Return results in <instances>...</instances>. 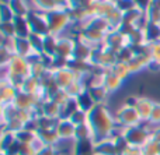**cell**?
Masks as SVG:
<instances>
[{
  "label": "cell",
  "instance_id": "6da1fadb",
  "mask_svg": "<svg viewBox=\"0 0 160 155\" xmlns=\"http://www.w3.org/2000/svg\"><path fill=\"white\" fill-rule=\"evenodd\" d=\"M87 123L94 133V141L110 139L115 133L117 125L115 116H112L105 105H96L87 116Z\"/></svg>",
  "mask_w": 160,
  "mask_h": 155
},
{
  "label": "cell",
  "instance_id": "7a4b0ae2",
  "mask_svg": "<svg viewBox=\"0 0 160 155\" xmlns=\"http://www.w3.org/2000/svg\"><path fill=\"white\" fill-rule=\"evenodd\" d=\"M44 16L47 20L49 34H52V35L62 36L68 28L72 27V20H70L68 8H56V10L44 14Z\"/></svg>",
  "mask_w": 160,
  "mask_h": 155
},
{
  "label": "cell",
  "instance_id": "3957f363",
  "mask_svg": "<svg viewBox=\"0 0 160 155\" xmlns=\"http://www.w3.org/2000/svg\"><path fill=\"white\" fill-rule=\"evenodd\" d=\"M117 62H118L117 52L110 49L108 46H105L104 43L93 49V55H91V59H90V63L93 66L107 70V69H111Z\"/></svg>",
  "mask_w": 160,
  "mask_h": 155
},
{
  "label": "cell",
  "instance_id": "277c9868",
  "mask_svg": "<svg viewBox=\"0 0 160 155\" xmlns=\"http://www.w3.org/2000/svg\"><path fill=\"white\" fill-rule=\"evenodd\" d=\"M121 130L127 141L131 145H136V147H143L152 139V134H150V130L148 129L146 123H141V125L132 126V127H125Z\"/></svg>",
  "mask_w": 160,
  "mask_h": 155
},
{
  "label": "cell",
  "instance_id": "5b68a950",
  "mask_svg": "<svg viewBox=\"0 0 160 155\" xmlns=\"http://www.w3.org/2000/svg\"><path fill=\"white\" fill-rule=\"evenodd\" d=\"M115 122L121 129L125 127H132V126H138L142 123L141 116H139L138 111L133 106H127L122 105L121 108H118V111L115 112Z\"/></svg>",
  "mask_w": 160,
  "mask_h": 155
},
{
  "label": "cell",
  "instance_id": "8992f818",
  "mask_svg": "<svg viewBox=\"0 0 160 155\" xmlns=\"http://www.w3.org/2000/svg\"><path fill=\"white\" fill-rule=\"evenodd\" d=\"M3 74H11L17 75V77H30L31 75V64L28 63L27 59L21 57V56L14 55L8 64L3 69Z\"/></svg>",
  "mask_w": 160,
  "mask_h": 155
},
{
  "label": "cell",
  "instance_id": "52a82bcc",
  "mask_svg": "<svg viewBox=\"0 0 160 155\" xmlns=\"http://www.w3.org/2000/svg\"><path fill=\"white\" fill-rule=\"evenodd\" d=\"M75 46H76V38L70 35H62L58 39V46H56V53L55 56L63 59H72L73 53H75Z\"/></svg>",
  "mask_w": 160,
  "mask_h": 155
},
{
  "label": "cell",
  "instance_id": "ba28073f",
  "mask_svg": "<svg viewBox=\"0 0 160 155\" xmlns=\"http://www.w3.org/2000/svg\"><path fill=\"white\" fill-rule=\"evenodd\" d=\"M27 20L32 34H39V35H44V36L49 34L47 20H45V16L42 13H38V11H34V10L30 11L27 16Z\"/></svg>",
  "mask_w": 160,
  "mask_h": 155
},
{
  "label": "cell",
  "instance_id": "9c48e42d",
  "mask_svg": "<svg viewBox=\"0 0 160 155\" xmlns=\"http://www.w3.org/2000/svg\"><path fill=\"white\" fill-rule=\"evenodd\" d=\"M53 77H55L56 84H58L62 89L68 88L70 84H73L76 80H79L78 74H76L72 69H69V67H65V69H61V70H55V71H53Z\"/></svg>",
  "mask_w": 160,
  "mask_h": 155
},
{
  "label": "cell",
  "instance_id": "30bf717a",
  "mask_svg": "<svg viewBox=\"0 0 160 155\" xmlns=\"http://www.w3.org/2000/svg\"><path fill=\"white\" fill-rule=\"evenodd\" d=\"M104 45L105 46H108L110 49L118 52L119 49H122L124 46H127L128 41L118 30H111L110 32H107V35H105Z\"/></svg>",
  "mask_w": 160,
  "mask_h": 155
},
{
  "label": "cell",
  "instance_id": "8fae6325",
  "mask_svg": "<svg viewBox=\"0 0 160 155\" xmlns=\"http://www.w3.org/2000/svg\"><path fill=\"white\" fill-rule=\"evenodd\" d=\"M17 94H18V89L6 77H2V84H0V101H2V105L13 103Z\"/></svg>",
  "mask_w": 160,
  "mask_h": 155
},
{
  "label": "cell",
  "instance_id": "7c38bea8",
  "mask_svg": "<svg viewBox=\"0 0 160 155\" xmlns=\"http://www.w3.org/2000/svg\"><path fill=\"white\" fill-rule=\"evenodd\" d=\"M56 133L59 139L62 140H73L76 136V125L70 119H59V123L56 126Z\"/></svg>",
  "mask_w": 160,
  "mask_h": 155
},
{
  "label": "cell",
  "instance_id": "4fadbf2b",
  "mask_svg": "<svg viewBox=\"0 0 160 155\" xmlns=\"http://www.w3.org/2000/svg\"><path fill=\"white\" fill-rule=\"evenodd\" d=\"M75 38H76V46H75V53H73V59L90 62L94 48L86 41H83L82 38H79V36H75Z\"/></svg>",
  "mask_w": 160,
  "mask_h": 155
},
{
  "label": "cell",
  "instance_id": "5bb4252c",
  "mask_svg": "<svg viewBox=\"0 0 160 155\" xmlns=\"http://www.w3.org/2000/svg\"><path fill=\"white\" fill-rule=\"evenodd\" d=\"M153 106H155V102L152 99L146 97H139L138 98V102L135 105V109L138 111L139 116H141L142 123H148L150 119V115H152L153 111Z\"/></svg>",
  "mask_w": 160,
  "mask_h": 155
},
{
  "label": "cell",
  "instance_id": "9a60e30c",
  "mask_svg": "<svg viewBox=\"0 0 160 155\" xmlns=\"http://www.w3.org/2000/svg\"><path fill=\"white\" fill-rule=\"evenodd\" d=\"M101 84L105 87V89H107L110 94H114V92H117L122 87L124 80H121L119 77H117V75L111 71V69H107L104 71V74H102Z\"/></svg>",
  "mask_w": 160,
  "mask_h": 155
},
{
  "label": "cell",
  "instance_id": "2e32d148",
  "mask_svg": "<svg viewBox=\"0 0 160 155\" xmlns=\"http://www.w3.org/2000/svg\"><path fill=\"white\" fill-rule=\"evenodd\" d=\"M13 103L18 109H22V111H32V109L38 105V101H37L35 95L18 91V94H17V97H16V99H14Z\"/></svg>",
  "mask_w": 160,
  "mask_h": 155
},
{
  "label": "cell",
  "instance_id": "e0dca14e",
  "mask_svg": "<svg viewBox=\"0 0 160 155\" xmlns=\"http://www.w3.org/2000/svg\"><path fill=\"white\" fill-rule=\"evenodd\" d=\"M94 155H119L112 139H104L94 143Z\"/></svg>",
  "mask_w": 160,
  "mask_h": 155
},
{
  "label": "cell",
  "instance_id": "ac0fdd59",
  "mask_svg": "<svg viewBox=\"0 0 160 155\" xmlns=\"http://www.w3.org/2000/svg\"><path fill=\"white\" fill-rule=\"evenodd\" d=\"M87 91L90 92V95H91V98L94 99L96 105H105L110 92L105 89V87L102 85V84H93V85H87Z\"/></svg>",
  "mask_w": 160,
  "mask_h": 155
},
{
  "label": "cell",
  "instance_id": "d6986e66",
  "mask_svg": "<svg viewBox=\"0 0 160 155\" xmlns=\"http://www.w3.org/2000/svg\"><path fill=\"white\" fill-rule=\"evenodd\" d=\"M82 28H91V30H97V31H101V32H110L112 28H111L110 22H108L107 18H104V17H91V18H88L87 21L83 24Z\"/></svg>",
  "mask_w": 160,
  "mask_h": 155
},
{
  "label": "cell",
  "instance_id": "ffe728a7",
  "mask_svg": "<svg viewBox=\"0 0 160 155\" xmlns=\"http://www.w3.org/2000/svg\"><path fill=\"white\" fill-rule=\"evenodd\" d=\"M39 108H41L42 116L53 117V119H62V108L56 102H53L52 99L47 101L44 103H39Z\"/></svg>",
  "mask_w": 160,
  "mask_h": 155
},
{
  "label": "cell",
  "instance_id": "44dd1931",
  "mask_svg": "<svg viewBox=\"0 0 160 155\" xmlns=\"http://www.w3.org/2000/svg\"><path fill=\"white\" fill-rule=\"evenodd\" d=\"M35 50L32 49L28 38H16V45H14V55L21 56L24 59H28Z\"/></svg>",
  "mask_w": 160,
  "mask_h": 155
},
{
  "label": "cell",
  "instance_id": "7402d4cb",
  "mask_svg": "<svg viewBox=\"0 0 160 155\" xmlns=\"http://www.w3.org/2000/svg\"><path fill=\"white\" fill-rule=\"evenodd\" d=\"M7 4L10 6L11 11L16 17H27L31 10L30 0H8Z\"/></svg>",
  "mask_w": 160,
  "mask_h": 155
},
{
  "label": "cell",
  "instance_id": "603a6c76",
  "mask_svg": "<svg viewBox=\"0 0 160 155\" xmlns=\"http://www.w3.org/2000/svg\"><path fill=\"white\" fill-rule=\"evenodd\" d=\"M31 10L38 11V13L47 14L49 11H53L56 8H59L58 3L55 0H30Z\"/></svg>",
  "mask_w": 160,
  "mask_h": 155
},
{
  "label": "cell",
  "instance_id": "cb8c5ba5",
  "mask_svg": "<svg viewBox=\"0 0 160 155\" xmlns=\"http://www.w3.org/2000/svg\"><path fill=\"white\" fill-rule=\"evenodd\" d=\"M145 20L160 25V0H152L149 7L145 10Z\"/></svg>",
  "mask_w": 160,
  "mask_h": 155
},
{
  "label": "cell",
  "instance_id": "d4e9b609",
  "mask_svg": "<svg viewBox=\"0 0 160 155\" xmlns=\"http://www.w3.org/2000/svg\"><path fill=\"white\" fill-rule=\"evenodd\" d=\"M14 27H16V38H28L31 35V28L27 17H16Z\"/></svg>",
  "mask_w": 160,
  "mask_h": 155
},
{
  "label": "cell",
  "instance_id": "484cf974",
  "mask_svg": "<svg viewBox=\"0 0 160 155\" xmlns=\"http://www.w3.org/2000/svg\"><path fill=\"white\" fill-rule=\"evenodd\" d=\"M94 151L93 140H82V141H73L72 155H88Z\"/></svg>",
  "mask_w": 160,
  "mask_h": 155
},
{
  "label": "cell",
  "instance_id": "4316f807",
  "mask_svg": "<svg viewBox=\"0 0 160 155\" xmlns=\"http://www.w3.org/2000/svg\"><path fill=\"white\" fill-rule=\"evenodd\" d=\"M150 59L152 57H150V56H146V55L135 56V57L128 63L131 73H132V74H138V73H141L142 70H145L148 67V63H149Z\"/></svg>",
  "mask_w": 160,
  "mask_h": 155
},
{
  "label": "cell",
  "instance_id": "83f0119b",
  "mask_svg": "<svg viewBox=\"0 0 160 155\" xmlns=\"http://www.w3.org/2000/svg\"><path fill=\"white\" fill-rule=\"evenodd\" d=\"M37 136H38V139L45 145H53V147H56L58 143L61 141L58 133H56V129H52V130H38Z\"/></svg>",
  "mask_w": 160,
  "mask_h": 155
},
{
  "label": "cell",
  "instance_id": "f1b7e54d",
  "mask_svg": "<svg viewBox=\"0 0 160 155\" xmlns=\"http://www.w3.org/2000/svg\"><path fill=\"white\" fill-rule=\"evenodd\" d=\"M58 39L59 36L52 35V34H48L45 35L44 39V49H42V55L53 57L56 53V46H58Z\"/></svg>",
  "mask_w": 160,
  "mask_h": 155
},
{
  "label": "cell",
  "instance_id": "f546056e",
  "mask_svg": "<svg viewBox=\"0 0 160 155\" xmlns=\"http://www.w3.org/2000/svg\"><path fill=\"white\" fill-rule=\"evenodd\" d=\"M76 101H78L79 109L87 112V113L94 108V106H96V102H94V99L91 98V95H90V92L87 91V88H86L84 91H83L82 94H80L78 98H76Z\"/></svg>",
  "mask_w": 160,
  "mask_h": 155
},
{
  "label": "cell",
  "instance_id": "4dcf8cb0",
  "mask_svg": "<svg viewBox=\"0 0 160 155\" xmlns=\"http://www.w3.org/2000/svg\"><path fill=\"white\" fill-rule=\"evenodd\" d=\"M39 88H41V81H39V78H35V77H32V75H30V77L24 78L20 91L27 92V94H31V95H35Z\"/></svg>",
  "mask_w": 160,
  "mask_h": 155
},
{
  "label": "cell",
  "instance_id": "1f68e13d",
  "mask_svg": "<svg viewBox=\"0 0 160 155\" xmlns=\"http://www.w3.org/2000/svg\"><path fill=\"white\" fill-rule=\"evenodd\" d=\"M127 41H128V45H129V46L149 43L148 39H146V35H145V31H143V28L142 27H136L135 30H133V32L127 38Z\"/></svg>",
  "mask_w": 160,
  "mask_h": 155
},
{
  "label": "cell",
  "instance_id": "d6a6232c",
  "mask_svg": "<svg viewBox=\"0 0 160 155\" xmlns=\"http://www.w3.org/2000/svg\"><path fill=\"white\" fill-rule=\"evenodd\" d=\"M143 31L146 35L148 42H158L160 41V25L153 24V22H145L143 25Z\"/></svg>",
  "mask_w": 160,
  "mask_h": 155
},
{
  "label": "cell",
  "instance_id": "836d02e7",
  "mask_svg": "<svg viewBox=\"0 0 160 155\" xmlns=\"http://www.w3.org/2000/svg\"><path fill=\"white\" fill-rule=\"evenodd\" d=\"M82 140H93L94 141V133H93V130H91L88 123H83V125L76 126L75 141H82Z\"/></svg>",
  "mask_w": 160,
  "mask_h": 155
},
{
  "label": "cell",
  "instance_id": "e575fe53",
  "mask_svg": "<svg viewBox=\"0 0 160 155\" xmlns=\"http://www.w3.org/2000/svg\"><path fill=\"white\" fill-rule=\"evenodd\" d=\"M115 8H117L115 4L108 2V0H98V2H97V8H96V16L108 18V16H110Z\"/></svg>",
  "mask_w": 160,
  "mask_h": 155
},
{
  "label": "cell",
  "instance_id": "d590c367",
  "mask_svg": "<svg viewBox=\"0 0 160 155\" xmlns=\"http://www.w3.org/2000/svg\"><path fill=\"white\" fill-rule=\"evenodd\" d=\"M111 71H112L117 77H119L121 80H124V81L128 80V78L132 75L128 63H124V62H117V63L111 67Z\"/></svg>",
  "mask_w": 160,
  "mask_h": 155
},
{
  "label": "cell",
  "instance_id": "8d00e7d4",
  "mask_svg": "<svg viewBox=\"0 0 160 155\" xmlns=\"http://www.w3.org/2000/svg\"><path fill=\"white\" fill-rule=\"evenodd\" d=\"M18 111L20 109L17 108L14 103H6V105H2V123H7V122H10V120L16 119Z\"/></svg>",
  "mask_w": 160,
  "mask_h": 155
},
{
  "label": "cell",
  "instance_id": "74e56055",
  "mask_svg": "<svg viewBox=\"0 0 160 155\" xmlns=\"http://www.w3.org/2000/svg\"><path fill=\"white\" fill-rule=\"evenodd\" d=\"M14 134H16V139L20 144H32L37 139V133H32V131L25 130V129H22V130L17 131Z\"/></svg>",
  "mask_w": 160,
  "mask_h": 155
},
{
  "label": "cell",
  "instance_id": "f35d334b",
  "mask_svg": "<svg viewBox=\"0 0 160 155\" xmlns=\"http://www.w3.org/2000/svg\"><path fill=\"white\" fill-rule=\"evenodd\" d=\"M17 143L16 134L11 131H2V137H0V144H2V153H6L13 144Z\"/></svg>",
  "mask_w": 160,
  "mask_h": 155
},
{
  "label": "cell",
  "instance_id": "ab89813d",
  "mask_svg": "<svg viewBox=\"0 0 160 155\" xmlns=\"http://www.w3.org/2000/svg\"><path fill=\"white\" fill-rule=\"evenodd\" d=\"M37 120H38L39 130H52V129H56L59 123V119H53V117L48 116H39L37 117Z\"/></svg>",
  "mask_w": 160,
  "mask_h": 155
},
{
  "label": "cell",
  "instance_id": "60d3db41",
  "mask_svg": "<svg viewBox=\"0 0 160 155\" xmlns=\"http://www.w3.org/2000/svg\"><path fill=\"white\" fill-rule=\"evenodd\" d=\"M78 109H79V105H78L76 98H70V99L68 101V103H65V105L62 106V119H69Z\"/></svg>",
  "mask_w": 160,
  "mask_h": 155
},
{
  "label": "cell",
  "instance_id": "b9f144b4",
  "mask_svg": "<svg viewBox=\"0 0 160 155\" xmlns=\"http://www.w3.org/2000/svg\"><path fill=\"white\" fill-rule=\"evenodd\" d=\"M44 39H45L44 35L32 34V32H31V35L28 36V41H30L32 49L35 50V52H38V53H42V49H44Z\"/></svg>",
  "mask_w": 160,
  "mask_h": 155
},
{
  "label": "cell",
  "instance_id": "7bdbcfd3",
  "mask_svg": "<svg viewBox=\"0 0 160 155\" xmlns=\"http://www.w3.org/2000/svg\"><path fill=\"white\" fill-rule=\"evenodd\" d=\"M135 57V53H133L132 48L129 46V45H127V46H124L122 49H119L118 52H117V59H118V62H124V63H129L132 59Z\"/></svg>",
  "mask_w": 160,
  "mask_h": 155
},
{
  "label": "cell",
  "instance_id": "ee69618b",
  "mask_svg": "<svg viewBox=\"0 0 160 155\" xmlns=\"http://www.w3.org/2000/svg\"><path fill=\"white\" fill-rule=\"evenodd\" d=\"M16 16L11 11L10 6L7 3L2 2V6H0V22H8V21H14Z\"/></svg>",
  "mask_w": 160,
  "mask_h": 155
},
{
  "label": "cell",
  "instance_id": "f6af8a7d",
  "mask_svg": "<svg viewBox=\"0 0 160 155\" xmlns=\"http://www.w3.org/2000/svg\"><path fill=\"white\" fill-rule=\"evenodd\" d=\"M142 151H143V155H160V144L158 141L150 139L142 147Z\"/></svg>",
  "mask_w": 160,
  "mask_h": 155
},
{
  "label": "cell",
  "instance_id": "bcb514c9",
  "mask_svg": "<svg viewBox=\"0 0 160 155\" xmlns=\"http://www.w3.org/2000/svg\"><path fill=\"white\" fill-rule=\"evenodd\" d=\"M0 34H2V36L16 38V27H14V21L0 22Z\"/></svg>",
  "mask_w": 160,
  "mask_h": 155
},
{
  "label": "cell",
  "instance_id": "7dc6e473",
  "mask_svg": "<svg viewBox=\"0 0 160 155\" xmlns=\"http://www.w3.org/2000/svg\"><path fill=\"white\" fill-rule=\"evenodd\" d=\"M87 116H88L87 112L82 111V109H78V111H76L75 113L69 117V119L72 120L76 126H79V125H83V123H87Z\"/></svg>",
  "mask_w": 160,
  "mask_h": 155
},
{
  "label": "cell",
  "instance_id": "c3c4849f",
  "mask_svg": "<svg viewBox=\"0 0 160 155\" xmlns=\"http://www.w3.org/2000/svg\"><path fill=\"white\" fill-rule=\"evenodd\" d=\"M115 7L118 8L122 14H125V13H128L129 10L135 8L136 4H135V2H133V0H118V2L115 3Z\"/></svg>",
  "mask_w": 160,
  "mask_h": 155
},
{
  "label": "cell",
  "instance_id": "681fc988",
  "mask_svg": "<svg viewBox=\"0 0 160 155\" xmlns=\"http://www.w3.org/2000/svg\"><path fill=\"white\" fill-rule=\"evenodd\" d=\"M148 123H149L150 126H155V127L160 126V102H155L152 115H150V119Z\"/></svg>",
  "mask_w": 160,
  "mask_h": 155
},
{
  "label": "cell",
  "instance_id": "f907efd6",
  "mask_svg": "<svg viewBox=\"0 0 160 155\" xmlns=\"http://www.w3.org/2000/svg\"><path fill=\"white\" fill-rule=\"evenodd\" d=\"M69 99H70V97H69V94H68L65 89H59V91L52 97V101L58 103L61 108L65 105V103H68V101Z\"/></svg>",
  "mask_w": 160,
  "mask_h": 155
},
{
  "label": "cell",
  "instance_id": "816d5d0a",
  "mask_svg": "<svg viewBox=\"0 0 160 155\" xmlns=\"http://www.w3.org/2000/svg\"><path fill=\"white\" fill-rule=\"evenodd\" d=\"M136 28V25H133V24H128V22H122L121 25H119L117 30L119 31V32L122 34V35L125 36V38H128V36L131 35V34L133 32V30Z\"/></svg>",
  "mask_w": 160,
  "mask_h": 155
},
{
  "label": "cell",
  "instance_id": "f5cc1de1",
  "mask_svg": "<svg viewBox=\"0 0 160 155\" xmlns=\"http://www.w3.org/2000/svg\"><path fill=\"white\" fill-rule=\"evenodd\" d=\"M149 48H150V56H152V59L160 62V41L150 42Z\"/></svg>",
  "mask_w": 160,
  "mask_h": 155
},
{
  "label": "cell",
  "instance_id": "db71d44e",
  "mask_svg": "<svg viewBox=\"0 0 160 155\" xmlns=\"http://www.w3.org/2000/svg\"><path fill=\"white\" fill-rule=\"evenodd\" d=\"M18 155H37V151L31 144H20Z\"/></svg>",
  "mask_w": 160,
  "mask_h": 155
},
{
  "label": "cell",
  "instance_id": "11a10c76",
  "mask_svg": "<svg viewBox=\"0 0 160 155\" xmlns=\"http://www.w3.org/2000/svg\"><path fill=\"white\" fill-rule=\"evenodd\" d=\"M121 155H143V151H142V147H136V145L129 144Z\"/></svg>",
  "mask_w": 160,
  "mask_h": 155
},
{
  "label": "cell",
  "instance_id": "9f6ffc18",
  "mask_svg": "<svg viewBox=\"0 0 160 155\" xmlns=\"http://www.w3.org/2000/svg\"><path fill=\"white\" fill-rule=\"evenodd\" d=\"M37 155H61V154L56 151V147H53V145H45L37 153Z\"/></svg>",
  "mask_w": 160,
  "mask_h": 155
},
{
  "label": "cell",
  "instance_id": "6f0895ef",
  "mask_svg": "<svg viewBox=\"0 0 160 155\" xmlns=\"http://www.w3.org/2000/svg\"><path fill=\"white\" fill-rule=\"evenodd\" d=\"M146 70L150 73H159L160 71V62L155 60V59H150L149 63H148Z\"/></svg>",
  "mask_w": 160,
  "mask_h": 155
},
{
  "label": "cell",
  "instance_id": "680465c9",
  "mask_svg": "<svg viewBox=\"0 0 160 155\" xmlns=\"http://www.w3.org/2000/svg\"><path fill=\"white\" fill-rule=\"evenodd\" d=\"M135 2V4H136V7H139V8H142V10H146L148 7H149V4L152 3V0H133Z\"/></svg>",
  "mask_w": 160,
  "mask_h": 155
},
{
  "label": "cell",
  "instance_id": "91938a15",
  "mask_svg": "<svg viewBox=\"0 0 160 155\" xmlns=\"http://www.w3.org/2000/svg\"><path fill=\"white\" fill-rule=\"evenodd\" d=\"M136 102H138V97H128L127 99H125L124 105H127V106H133V108H135Z\"/></svg>",
  "mask_w": 160,
  "mask_h": 155
},
{
  "label": "cell",
  "instance_id": "94428289",
  "mask_svg": "<svg viewBox=\"0 0 160 155\" xmlns=\"http://www.w3.org/2000/svg\"><path fill=\"white\" fill-rule=\"evenodd\" d=\"M59 8H69V0H55Z\"/></svg>",
  "mask_w": 160,
  "mask_h": 155
},
{
  "label": "cell",
  "instance_id": "6125c7cd",
  "mask_svg": "<svg viewBox=\"0 0 160 155\" xmlns=\"http://www.w3.org/2000/svg\"><path fill=\"white\" fill-rule=\"evenodd\" d=\"M83 0H69V7H76V6L82 4Z\"/></svg>",
  "mask_w": 160,
  "mask_h": 155
},
{
  "label": "cell",
  "instance_id": "be15d7a7",
  "mask_svg": "<svg viewBox=\"0 0 160 155\" xmlns=\"http://www.w3.org/2000/svg\"><path fill=\"white\" fill-rule=\"evenodd\" d=\"M108 2H111V3H114V4H115V3L118 2V0H108Z\"/></svg>",
  "mask_w": 160,
  "mask_h": 155
},
{
  "label": "cell",
  "instance_id": "e7e4bbea",
  "mask_svg": "<svg viewBox=\"0 0 160 155\" xmlns=\"http://www.w3.org/2000/svg\"><path fill=\"white\" fill-rule=\"evenodd\" d=\"M2 155H3V154H2Z\"/></svg>",
  "mask_w": 160,
  "mask_h": 155
}]
</instances>
